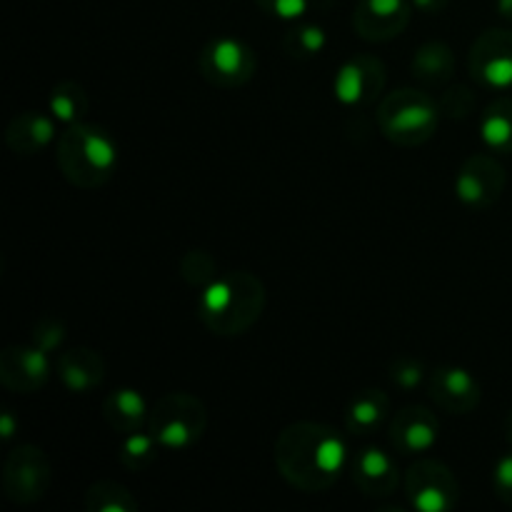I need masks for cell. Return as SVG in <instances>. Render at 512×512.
Here are the masks:
<instances>
[{"mask_svg":"<svg viewBox=\"0 0 512 512\" xmlns=\"http://www.w3.org/2000/svg\"><path fill=\"white\" fill-rule=\"evenodd\" d=\"M273 455L280 478L303 493L333 488L348 460L343 438L330 425L313 420H300L280 430Z\"/></svg>","mask_w":512,"mask_h":512,"instance_id":"1","label":"cell"},{"mask_svg":"<svg viewBox=\"0 0 512 512\" xmlns=\"http://www.w3.org/2000/svg\"><path fill=\"white\" fill-rule=\"evenodd\" d=\"M265 300L268 293L258 275L233 270L218 275L208 288L200 290L198 318L210 333L238 338L263 318Z\"/></svg>","mask_w":512,"mask_h":512,"instance_id":"2","label":"cell"},{"mask_svg":"<svg viewBox=\"0 0 512 512\" xmlns=\"http://www.w3.org/2000/svg\"><path fill=\"white\" fill-rule=\"evenodd\" d=\"M55 163L70 185L83 190L103 188L120 163L118 143L105 128L93 123L65 125L55 143Z\"/></svg>","mask_w":512,"mask_h":512,"instance_id":"3","label":"cell"},{"mask_svg":"<svg viewBox=\"0 0 512 512\" xmlns=\"http://www.w3.org/2000/svg\"><path fill=\"white\" fill-rule=\"evenodd\" d=\"M438 123V103L423 90L403 88L380 100V133L400 148H418V145L428 143L438 130Z\"/></svg>","mask_w":512,"mask_h":512,"instance_id":"4","label":"cell"},{"mask_svg":"<svg viewBox=\"0 0 512 512\" xmlns=\"http://www.w3.org/2000/svg\"><path fill=\"white\" fill-rule=\"evenodd\" d=\"M145 428L163 450H185L208 430V408L190 393H168L150 408Z\"/></svg>","mask_w":512,"mask_h":512,"instance_id":"5","label":"cell"},{"mask_svg":"<svg viewBox=\"0 0 512 512\" xmlns=\"http://www.w3.org/2000/svg\"><path fill=\"white\" fill-rule=\"evenodd\" d=\"M198 70L213 88L235 90L253 80L258 58L248 43L233 35H220L200 50Z\"/></svg>","mask_w":512,"mask_h":512,"instance_id":"6","label":"cell"},{"mask_svg":"<svg viewBox=\"0 0 512 512\" xmlns=\"http://www.w3.org/2000/svg\"><path fill=\"white\" fill-rule=\"evenodd\" d=\"M53 480V468L38 445H18L13 453H8L0 473V485L10 503L33 505L45 498Z\"/></svg>","mask_w":512,"mask_h":512,"instance_id":"7","label":"cell"},{"mask_svg":"<svg viewBox=\"0 0 512 512\" xmlns=\"http://www.w3.org/2000/svg\"><path fill=\"white\" fill-rule=\"evenodd\" d=\"M405 495L420 512H450L460 503V483L453 470L435 458H420L405 473Z\"/></svg>","mask_w":512,"mask_h":512,"instance_id":"8","label":"cell"},{"mask_svg":"<svg viewBox=\"0 0 512 512\" xmlns=\"http://www.w3.org/2000/svg\"><path fill=\"white\" fill-rule=\"evenodd\" d=\"M508 175L500 160L490 153H475L460 165L455 178V195L463 205L485 210L498 203L505 193Z\"/></svg>","mask_w":512,"mask_h":512,"instance_id":"9","label":"cell"},{"mask_svg":"<svg viewBox=\"0 0 512 512\" xmlns=\"http://www.w3.org/2000/svg\"><path fill=\"white\" fill-rule=\"evenodd\" d=\"M468 70L480 85L505 90L512 85V30L490 28L475 38L468 53Z\"/></svg>","mask_w":512,"mask_h":512,"instance_id":"10","label":"cell"},{"mask_svg":"<svg viewBox=\"0 0 512 512\" xmlns=\"http://www.w3.org/2000/svg\"><path fill=\"white\" fill-rule=\"evenodd\" d=\"M385 80H388V73H385L383 60L378 55L358 53L345 60L335 73V98L350 108H363L380 98Z\"/></svg>","mask_w":512,"mask_h":512,"instance_id":"11","label":"cell"},{"mask_svg":"<svg viewBox=\"0 0 512 512\" xmlns=\"http://www.w3.org/2000/svg\"><path fill=\"white\" fill-rule=\"evenodd\" d=\"M413 18V0H358L353 28L368 43H388L405 33Z\"/></svg>","mask_w":512,"mask_h":512,"instance_id":"12","label":"cell"},{"mask_svg":"<svg viewBox=\"0 0 512 512\" xmlns=\"http://www.w3.org/2000/svg\"><path fill=\"white\" fill-rule=\"evenodd\" d=\"M50 373L53 368L48 353L38 345H8L0 353V383L10 393H38L48 383Z\"/></svg>","mask_w":512,"mask_h":512,"instance_id":"13","label":"cell"},{"mask_svg":"<svg viewBox=\"0 0 512 512\" xmlns=\"http://www.w3.org/2000/svg\"><path fill=\"white\" fill-rule=\"evenodd\" d=\"M428 395L450 415H468L483 400V388L470 370L443 365L428 375Z\"/></svg>","mask_w":512,"mask_h":512,"instance_id":"14","label":"cell"},{"mask_svg":"<svg viewBox=\"0 0 512 512\" xmlns=\"http://www.w3.org/2000/svg\"><path fill=\"white\" fill-rule=\"evenodd\" d=\"M390 443L403 455H423L438 445L440 420L425 405H405L390 418Z\"/></svg>","mask_w":512,"mask_h":512,"instance_id":"15","label":"cell"},{"mask_svg":"<svg viewBox=\"0 0 512 512\" xmlns=\"http://www.w3.org/2000/svg\"><path fill=\"white\" fill-rule=\"evenodd\" d=\"M353 483L365 498H388L398 490L400 470L395 465L393 455L380 448H363L350 463Z\"/></svg>","mask_w":512,"mask_h":512,"instance_id":"16","label":"cell"},{"mask_svg":"<svg viewBox=\"0 0 512 512\" xmlns=\"http://www.w3.org/2000/svg\"><path fill=\"white\" fill-rule=\"evenodd\" d=\"M55 140V118L38 113V110H23L15 115L5 128V145L15 155H38Z\"/></svg>","mask_w":512,"mask_h":512,"instance_id":"17","label":"cell"},{"mask_svg":"<svg viewBox=\"0 0 512 512\" xmlns=\"http://www.w3.org/2000/svg\"><path fill=\"white\" fill-rule=\"evenodd\" d=\"M55 373L70 393H90L105 380V360L90 348L65 350L55 360Z\"/></svg>","mask_w":512,"mask_h":512,"instance_id":"18","label":"cell"},{"mask_svg":"<svg viewBox=\"0 0 512 512\" xmlns=\"http://www.w3.org/2000/svg\"><path fill=\"white\" fill-rule=\"evenodd\" d=\"M100 415L113 433L125 438V435L138 433V430H143V425H148L150 410L138 390L118 388L105 395L103 403H100Z\"/></svg>","mask_w":512,"mask_h":512,"instance_id":"19","label":"cell"},{"mask_svg":"<svg viewBox=\"0 0 512 512\" xmlns=\"http://www.w3.org/2000/svg\"><path fill=\"white\" fill-rule=\"evenodd\" d=\"M390 418V398L383 390H363V393L355 395L353 400L345 408V430L350 435H373L378 433V428H383L385 420Z\"/></svg>","mask_w":512,"mask_h":512,"instance_id":"20","label":"cell"},{"mask_svg":"<svg viewBox=\"0 0 512 512\" xmlns=\"http://www.w3.org/2000/svg\"><path fill=\"white\" fill-rule=\"evenodd\" d=\"M410 70H413V78L418 83L428 85V88H438V85H445L455 75V55L443 40H428V43L415 50Z\"/></svg>","mask_w":512,"mask_h":512,"instance_id":"21","label":"cell"},{"mask_svg":"<svg viewBox=\"0 0 512 512\" xmlns=\"http://www.w3.org/2000/svg\"><path fill=\"white\" fill-rule=\"evenodd\" d=\"M480 135L488 150L512 153V98H495L480 115Z\"/></svg>","mask_w":512,"mask_h":512,"instance_id":"22","label":"cell"},{"mask_svg":"<svg viewBox=\"0 0 512 512\" xmlns=\"http://www.w3.org/2000/svg\"><path fill=\"white\" fill-rule=\"evenodd\" d=\"M88 512H140V503L125 485L115 480H98L83 495Z\"/></svg>","mask_w":512,"mask_h":512,"instance_id":"23","label":"cell"},{"mask_svg":"<svg viewBox=\"0 0 512 512\" xmlns=\"http://www.w3.org/2000/svg\"><path fill=\"white\" fill-rule=\"evenodd\" d=\"M48 108L55 120H60L63 125H73L85 118V113L90 108V98L80 83H75V80H60L50 90Z\"/></svg>","mask_w":512,"mask_h":512,"instance_id":"24","label":"cell"},{"mask_svg":"<svg viewBox=\"0 0 512 512\" xmlns=\"http://www.w3.org/2000/svg\"><path fill=\"white\" fill-rule=\"evenodd\" d=\"M325 43H328V35L320 25L313 23H300L295 28H290L288 33L283 35L280 45H283L285 55L295 60H310L318 53H323Z\"/></svg>","mask_w":512,"mask_h":512,"instance_id":"25","label":"cell"},{"mask_svg":"<svg viewBox=\"0 0 512 512\" xmlns=\"http://www.w3.org/2000/svg\"><path fill=\"white\" fill-rule=\"evenodd\" d=\"M158 450V440L150 433H140L138 430V433L133 435H125L118 450V460L125 470H130V473H143V470L158 458Z\"/></svg>","mask_w":512,"mask_h":512,"instance_id":"26","label":"cell"},{"mask_svg":"<svg viewBox=\"0 0 512 512\" xmlns=\"http://www.w3.org/2000/svg\"><path fill=\"white\" fill-rule=\"evenodd\" d=\"M218 265L215 258L205 250H188V253L180 258V278L185 280L193 288H208L215 278H218Z\"/></svg>","mask_w":512,"mask_h":512,"instance_id":"27","label":"cell"},{"mask_svg":"<svg viewBox=\"0 0 512 512\" xmlns=\"http://www.w3.org/2000/svg\"><path fill=\"white\" fill-rule=\"evenodd\" d=\"M438 108H440V115H445V118H453V120L468 118L475 108L473 90L465 88V85H453V88H448L443 95H440Z\"/></svg>","mask_w":512,"mask_h":512,"instance_id":"28","label":"cell"},{"mask_svg":"<svg viewBox=\"0 0 512 512\" xmlns=\"http://www.w3.org/2000/svg\"><path fill=\"white\" fill-rule=\"evenodd\" d=\"M390 380H393L398 388H405V390L418 388V385L425 380V363L418 358H410V355L395 358L393 365H390Z\"/></svg>","mask_w":512,"mask_h":512,"instance_id":"29","label":"cell"},{"mask_svg":"<svg viewBox=\"0 0 512 512\" xmlns=\"http://www.w3.org/2000/svg\"><path fill=\"white\" fill-rule=\"evenodd\" d=\"M65 340V325L55 318H43L33 330V345L43 348L45 353H53L55 348H60V343Z\"/></svg>","mask_w":512,"mask_h":512,"instance_id":"30","label":"cell"},{"mask_svg":"<svg viewBox=\"0 0 512 512\" xmlns=\"http://www.w3.org/2000/svg\"><path fill=\"white\" fill-rule=\"evenodd\" d=\"M493 488L495 495H498L508 508H512V453H505L503 458L495 463Z\"/></svg>","mask_w":512,"mask_h":512,"instance_id":"31","label":"cell"},{"mask_svg":"<svg viewBox=\"0 0 512 512\" xmlns=\"http://www.w3.org/2000/svg\"><path fill=\"white\" fill-rule=\"evenodd\" d=\"M255 3L280 20H298L308 10V0H255Z\"/></svg>","mask_w":512,"mask_h":512,"instance_id":"32","label":"cell"},{"mask_svg":"<svg viewBox=\"0 0 512 512\" xmlns=\"http://www.w3.org/2000/svg\"><path fill=\"white\" fill-rule=\"evenodd\" d=\"M448 3H450V0H413L415 8L425 10V13H430V15H435V13H440V10H445V8H448Z\"/></svg>","mask_w":512,"mask_h":512,"instance_id":"33","label":"cell"},{"mask_svg":"<svg viewBox=\"0 0 512 512\" xmlns=\"http://www.w3.org/2000/svg\"><path fill=\"white\" fill-rule=\"evenodd\" d=\"M13 430H15V420H13V415L5 410V413L0 415V433H3V438L8 440V438H13Z\"/></svg>","mask_w":512,"mask_h":512,"instance_id":"34","label":"cell"},{"mask_svg":"<svg viewBox=\"0 0 512 512\" xmlns=\"http://www.w3.org/2000/svg\"><path fill=\"white\" fill-rule=\"evenodd\" d=\"M498 13L512 23V0H498Z\"/></svg>","mask_w":512,"mask_h":512,"instance_id":"35","label":"cell"},{"mask_svg":"<svg viewBox=\"0 0 512 512\" xmlns=\"http://www.w3.org/2000/svg\"><path fill=\"white\" fill-rule=\"evenodd\" d=\"M503 435H505V440L512 445V410L505 415V420H503Z\"/></svg>","mask_w":512,"mask_h":512,"instance_id":"36","label":"cell"}]
</instances>
